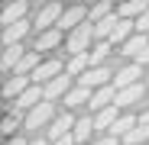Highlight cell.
Here are the masks:
<instances>
[{"mask_svg":"<svg viewBox=\"0 0 149 145\" xmlns=\"http://www.w3.org/2000/svg\"><path fill=\"white\" fill-rule=\"evenodd\" d=\"M62 13H65V7H62V3H42V7L36 10L33 26H36L39 32H45V29H55V26H58V19H62Z\"/></svg>","mask_w":149,"mask_h":145,"instance_id":"cell-4","label":"cell"},{"mask_svg":"<svg viewBox=\"0 0 149 145\" xmlns=\"http://www.w3.org/2000/svg\"><path fill=\"white\" fill-rule=\"evenodd\" d=\"M146 10H149V0H127V3H120V7H117V16H120V19H133V23H136Z\"/></svg>","mask_w":149,"mask_h":145,"instance_id":"cell-16","label":"cell"},{"mask_svg":"<svg viewBox=\"0 0 149 145\" xmlns=\"http://www.w3.org/2000/svg\"><path fill=\"white\" fill-rule=\"evenodd\" d=\"M97 129H94V116H81L78 123H74V132H71V139L78 142V145H91V135H94Z\"/></svg>","mask_w":149,"mask_h":145,"instance_id":"cell-17","label":"cell"},{"mask_svg":"<svg viewBox=\"0 0 149 145\" xmlns=\"http://www.w3.org/2000/svg\"><path fill=\"white\" fill-rule=\"evenodd\" d=\"M74 123H78V119H74L68 110H65V113H58V116H55V123L45 129V139L55 145L58 139H65V135H71V132H74Z\"/></svg>","mask_w":149,"mask_h":145,"instance_id":"cell-7","label":"cell"},{"mask_svg":"<svg viewBox=\"0 0 149 145\" xmlns=\"http://www.w3.org/2000/svg\"><path fill=\"white\" fill-rule=\"evenodd\" d=\"M88 13H91V7H68L65 13H62V19H58V29L65 32H71V29H78L81 23H88Z\"/></svg>","mask_w":149,"mask_h":145,"instance_id":"cell-9","label":"cell"},{"mask_svg":"<svg viewBox=\"0 0 149 145\" xmlns=\"http://www.w3.org/2000/svg\"><path fill=\"white\" fill-rule=\"evenodd\" d=\"M94 23L88 19V23H81L78 29H71L68 36H65V48H68V58L71 55H88L91 48H94Z\"/></svg>","mask_w":149,"mask_h":145,"instance_id":"cell-1","label":"cell"},{"mask_svg":"<svg viewBox=\"0 0 149 145\" xmlns=\"http://www.w3.org/2000/svg\"><path fill=\"white\" fill-rule=\"evenodd\" d=\"M143 90H146V81H143V84H133V87H127V90H117V107H120V110L136 107V103L143 100Z\"/></svg>","mask_w":149,"mask_h":145,"instance_id":"cell-14","label":"cell"},{"mask_svg":"<svg viewBox=\"0 0 149 145\" xmlns=\"http://www.w3.org/2000/svg\"><path fill=\"white\" fill-rule=\"evenodd\" d=\"M91 93H94V90H88V87H81V84H74V87L65 93V100H62V103H65V110L71 113L74 107H84V103H91Z\"/></svg>","mask_w":149,"mask_h":145,"instance_id":"cell-13","label":"cell"},{"mask_svg":"<svg viewBox=\"0 0 149 145\" xmlns=\"http://www.w3.org/2000/svg\"><path fill=\"white\" fill-rule=\"evenodd\" d=\"M139 78H146V74H143V65L130 61V65L117 68V74H113V87H117V90H127V87H133V84H143Z\"/></svg>","mask_w":149,"mask_h":145,"instance_id":"cell-6","label":"cell"},{"mask_svg":"<svg viewBox=\"0 0 149 145\" xmlns=\"http://www.w3.org/2000/svg\"><path fill=\"white\" fill-rule=\"evenodd\" d=\"M62 36H65V32H62L58 26H55V29H45V32H36L33 52L42 55V52H52V48H58V45H62Z\"/></svg>","mask_w":149,"mask_h":145,"instance_id":"cell-10","label":"cell"},{"mask_svg":"<svg viewBox=\"0 0 149 145\" xmlns=\"http://www.w3.org/2000/svg\"><path fill=\"white\" fill-rule=\"evenodd\" d=\"M91 145H117V139L113 135H101V139H94Z\"/></svg>","mask_w":149,"mask_h":145,"instance_id":"cell-26","label":"cell"},{"mask_svg":"<svg viewBox=\"0 0 149 145\" xmlns=\"http://www.w3.org/2000/svg\"><path fill=\"white\" fill-rule=\"evenodd\" d=\"M55 116H58L55 103L42 100L36 110H29L26 116H23V126H26V129H33V132H39V129H49V126H52V123H55Z\"/></svg>","mask_w":149,"mask_h":145,"instance_id":"cell-2","label":"cell"},{"mask_svg":"<svg viewBox=\"0 0 149 145\" xmlns=\"http://www.w3.org/2000/svg\"><path fill=\"white\" fill-rule=\"evenodd\" d=\"M55 145H78V142H74V139H71V135H65V139H58V142H55Z\"/></svg>","mask_w":149,"mask_h":145,"instance_id":"cell-30","label":"cell"},{"mask_svg":"<svg viewBox=\"0 0 149 145\" xmlns=\"http://www.w3.org/2000/svg\"><path fill=\"white\" fill-rule=\"evenodd\" d=\"M117 10H113V3H107V0H101V3H94L91 7V13H88V19L94 23V26H97V23H104L107 16H113Z\"/></svg>","mask_w":149,"mask_h":145,"instance_id":"cell-23","label":"cell"},{"mask_svg":"<svg viewBox=\"0 0 149 145\" xmlns=\"http://www.w3.org/2000/svg\"><path fill=\"white\" fill-rule=\"evenodd\" d=\"M120 142H123V145H149V126H143V123H139L130 135H123Z\"/></svg>","mask_w":149,"mask_h":145,"instance_id":"cell-24","label":"cell"},{"mask_svg":"<svg viewBox=\"0 0 149 145\" xmlns=\"http://www.w3.org/2000/svg\"><path fill=\"white\" fill-rule=\"evenodd\" d=\"M113 103H117V87L107 84V87H101V90L91 93V103H88V107H91V113L97 116L101 110H107V107H113Z\"/></svg>","mask_w":149,"mask_h":145,"instance_id":"cell-8","label":"cell"},{"mask_svg":"<svg viewBox=\"0 0 149 145\" xmlns=\"http://www.w3.org/2000/svg\"><path fill=\"white\" fill-rule=\"evenodd\" d=\"M110 52H113V45H110V42H94V48L88 52V55H91V68H101V65L107 61Z\"/></svg>","mask_w":149,"mask_h":145,"instance_id":"cell-22","label":"cell"},{"mask_svg":"<svg viewBox=\"0 0 149 145\" xmlns=\"http://www.w3.org/2000/svg\"><path fill=\"white\" fill-rule=\"evenodd\" d=\"M146 87H149V71H146Z\"/></svg>","mask_w":149,"mask_h":145,"instance_id":"cell-31","label":"cell"},{"mask_svg":"<svg viewBox=\"0 0 149 145\" xmlns=\"http://www.w3.org/2000/svg\"><path fill=\"white\" fill-rule=\"evenodd\" d=\"M26 13H29V3H26V0H13V3H7V7H3V13H0V23H3V29H7V26H13V23H23V19H26Z\"/></svg>","mask_w":149,"mask_h":145,"instance_id":"cell-11","label":"cell"},{"mask_svg":"<svg viewBox=\"0 0 149 145\" xmlns=\"http://www.w3.org/2000/svg\"><path fill=\"white\" fill-rule=\"evenodd\" d=\"M139 123H143V126H149V107H146V110L139 113Z\"/></svg>","mask_w":149,"mask_h":145,"instance_id":"cell-29","label":"cell"},{"mask_svg":"<svg viewBox=\"0 0 149 145\" xmlns=\"http://www.w3.org/2000/svg\"><path fill=\"white\" fill-rule=\"evenodd\" d=\"M7 145H29V139H23V135H13V139H7Z\"/></svg>","mask_w":149,"mask_h":145,"instance_id":"cell-27","label":"cell"},{"mask_svg":"<svg viewBox=\"0 0 149 145\" xmlns=\"http://www.w3.org/2000/svg\"><path fill=\"white\" fill-rule=\"evenodd\" d=\"M29 29H33V23H29V19H23V23H13V26H7V29H3V45H7V48H10V45H19V39L26 36Z\"/></svg>","mask_w":149,"mask_h":145,"instance_id":"cell-19","label":"cell"},{"mask_svg":"<svg viewBox=\"0 0 149 145\" xmlns=\"http://www.w3.org/2000/svg\"><path fill=\"white\" fill-rule=\"evenodd\" d=\"M71 90V78L68 74H62V78H55V81H49L45 87H42V93H45V100L49 103H55V100H65V93Z\"/></svg>","mask_w":149,"mask_h":145,"instance_id":"cell-12","label":"cell"},{"mask_svg":"<svg viewBox=\"0 0 149 145\" xmlns=\"http://www.w3.org/2000/svg\"><path fill=\"white\" fill-rule=\"evenodd\" d=\"M42 65V55L39 52H33V48H29V52L26 55H23V61L16 65V71H13V74H23V78H33V71Z\"/></svg>","mask_w":149,"mask_h":145,"instance_id":"cell-20","label":"cell"},{"mask_svg":"<svg viewBox=\"0 0 149 145\" xmlns=\"http://www.w3.org/2000/svg\"><path fill=\"white\" fill-rule=\"evenodd\" d=\"M74 84H81V87H88V90H101V87L113 84V71H110L107 65H101V68H91L88 74H81Z\"/></svg>","mask_w":149,"mask_h":145,"instance_id":"cell-5","label":"cell"},{"mask_svg":"<svg viewBox=\"0 0 149 145\" xmlns=\"http://www.w3.org/2000/svg\"><path fill=\"white\" fill-rule=\"evenodd\" d=\"M146 48H149V36H139V32H136V36L127 42V45H120V52H117V55H123V58H133V61H136V58L146 52Z\"/></svg>","mask_w":149,"mask_h":145,"instance_id":"cell-15","label":"cell"},{"mask_svg":"<svg viewBox=\"0 0 149 145\" xmlns=\"http://www.w3.org/2000/svg\"><path fill=\"white\" fill-rule=\"evenodd\" d=\"M136 126H139V116L136 113H120V119H117V126L110 129V135L113 139H123V135H130Z\"/></svg>","mask_w":149,"mask_h":145,"instance_id":"cell-18","label":"cell"},{"mask_svg":"<svg viewBox=\"0 0 149 145\" xmlns=\"http://www.w3.org/2000/svg\"><path fill=\"white\" fill-rule=\"evenodd\" d=\"M16 129H19V116H16V113L10 110V113L3 116V132H7L10 139H13V135H16Z\"/></svg>","mask_w":149,"mask_h":145,"instance_id":"cell-25","label":"cell"},{"mask_svg":"<svg viewBox=\"0 0 149 145\" xmlns=\"http://www.w3.org/2000/svg\"><path fill=\"white\" fill-rule=\"evenodd\" d=\"M29 145H52V142H49L45 135H39V139H29Z\"/></svg>","mask_w":149,"mask_h":145,"instance_id":"cell-28","label":"cell"},{"mask_svg":"<svg viewBox=\"0 0 149 145\" xmlns=\"http://www.w3.org/2000/svg\"><path fill=\"white\" fill-rule=\"evenodd\" d=\"M62 74H65V61H62V58H42V65L33 71V84L45 87L49 81H55V78H62Z\"/></svg>","mask_w":149,"mask_h":145,"instance_id":"cell-3","label":"cell"},{"mask_svg":"<svg viewBox=\"0 0 149 145\" xmlns=\"http://www.w3.org/2000/svg\"><path fill=\"white\" fill-rule=\"evenodd\" d=\"M23 55H26V48H23V45H10V48H3V58H0V68H3V71H16V65L23 61Z\"/></svg>","mask_w":149,"mask_h":145,"instance_id":"cell-21","label":"cell"}]
</instances>
